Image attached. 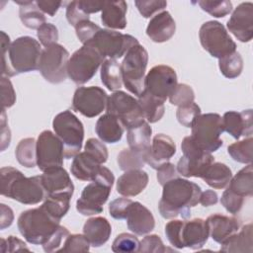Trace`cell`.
<instances>
[{
	"label": "cell",
	"mask_w": 253,
	"mask_h": 253,
	"mask_svg": "<svg viewBox=\"0 0 253 253\" xmlns=\"http://www.w3.org/2000/svg\"><path fill=\"white\" fill-rule=\"evenodd\" d=\"M2 46V76L13 77L39 68L42 47L32 37L23 36L10 42V38L1 32Z\"/></svg>",
	"instance_id": "6da1fadb"
},
{
	"label": "cell",
	"mask_w": 253,
	"mask_h": 253,
	"mask_svg": "<svg viewBox=\"0 0 253 253\" xmlns=\"http://www.w3.org/2000/svg\"><path fill=\"white\" fill-rule=\"evenodd\" d=\"M162 187V197L158 204L161 216L166 219H173L177 216L184 219L190 218L191 208L196 207L200 202L201 187L180 177L168 181Z\"/></svg>",
	"instance_id": "7a4b0ae2"
},
{
	"label": "cell",
	"mask_w": 253,
	"mask_h": 253,
	"mask_svg": "<svg viewBox=\"0 0 253 253\" xmlns=\"http://www.w3.org/2000/svg\"><path fill=\"white\" fill-rule=\"evenodd\" d=\"M1 195L24 205H37L46 198L42 176L26 177L14 167H2Z\"/></svg>",
	"instance_id": "3957f363"
},
{
	"label": "cell",
	"mask_w": 253,
	"mask_h": 253,
	"mask_svg": "<svg viewBox=\"0 0 253 253\" xmlns=\"http://www.w3.org/2000/svg\"><path fill=\"white\" fill-rule=\"evenodd\" d=\"M17 225L27 242L42 246L46 245L61 227L60 220L49 214L42 206L21 212Z\"/></svg>",
	"instance_id": "277c9868"
},
{
	"label": "cell",
	"mask_w": 253,
	"mask_h": 253,
	"mask_svg": "<svg viewBox=\"0 0 253 253\" xmlns=\"http://www.w3.org/2000/svg\"><path fill=\"white\" fill-rule=\"evenodd\" d=\"M165 235L175 248L183 249L187 247L199 250L207 243L210 231L207 221L202 218L191 220L173 219L166 223Z\"/></svg>",
	"instance_id": "5b68a950"
},
{
	"label": "cell",
	"mask_w": 253,
	"mask_h": 253,
	"mask_svg": "<svg viewBox=\"0 0 253 253\" xmlns=\"http://www.w3.org/2000/svg\"><path fill=\"white\" fill-rule=\"evenodd\" d=\"M114 182L113 172L109 168L101 166L94 180L84 187L80 198L76 201L77 211L82 215L101 213L111 194Z\"/></svg>",
	"instance_id": "8992f818"
},
{
	"label": "cell",
	"mask_w": 253,
	"mask_h": 253,
	"mask_svg": "<svg viewBox=\"0 0 253 253\" xmlns=\"http://www.w3.org/2000/svg\"><path fill=\"white\" fill-rule=\"evenodd\" d=\"M191 139L205 152L211 153L223 144L220 135L224 131L222 118L216 113L201 114L193 123Z\"/></svg>",
	"instance_id": "52a82bcc"
},
{
	"label": "cell",
	"mask_w": 253,
	"mask_h": 253,
	"mask_svg": "<svg viewBox=\"0 0 253 253\" xmlns=\"http://www.w3.org/2000/svg\"><path fill=\"white\" fill-rule=\"evenodd\" d=\"M148 52L141 44L131 46L121 63L123 84L133 95L139 96L144 89Z\"/></svg>",
	"instance_id": "ba28073f"
},
{
	"label": "cell",
	"mask_w": 253,
	"mask_h": 253,
	"mask_svg": "<svg viewBox=\"0 0 253 253\" xmlns=\"http://www.w3.org/2000/svg\"><path fill=\"white\" fill-rule=\"evenodd\" d=\"M52 127L63 144L65 159H71L80 152L84 139V126L71 111L66 110L57 114L53 118Z\"/></svg>",
	"instance_id": "9c48e42d"
},
{
	"label": "cell",
	"mask_w": 253,
	"mask_h": 253,
	"mask_svg": "<svg viewBox=\"0 0 253 253\" xmlns=\"http://www.w3.org/2000/svg\"><path fill=\"white\" fill-rule=\"evenodd\" d=\"M105 61L104 56L89 43L73 52L67 64V75L77 85L88 82Z\"/></svg>",
	"instance_id": "30bf717a"
},
{
	"label": "cell",
	"mask_w": 253,
	"mask_h": 253,
	"mask_svg": "<svg viewBox=\"0 0 253 253\" xmlns=\"http://www.w3.org/2000/svg\"><path fill=\"white\" fill-rule=\"evenodd\" d=\"M200 42L212 57L220 59L236 51V43L224 26L217 21L204 23L199 31Z\"/></svg>",
	"instance_id": "8fae6325"
},
{
	"label": "cell",
	"mask_w": 253,
	"mask_h": 253,
	"mask_svg": "<svg viewBox=\"0 0 253 253\" xmlns=\"http://www.w3.org/2000/svg\"><path fill=\"white\" fill-rule=\"evenodd\" d=\"M69 58V52L63 45L57 42L52 43L42 49L38 70L47 82L59 84L68 76Z\"/></svg>",
	"instance_id": "7c38bea8"
},
{
	"label": "cell",
	"mask_w": 253,
	"mask_h": 253,
	"mask_svg": "<svg viewBox=\"0 0 253 253\" xmlns=\"http://www.w3.org/2000/svg\"><path fill=\"white\" fill-rule=\"evenodd\" d=\"M183 156L177 163V171L183 177L202 178L208 168L214 162L211 153H208L195 145L190 136L184 137L181 143Z\"/></svg>",
	"instance_id": "4fadbf2b"
},
{
	"label": "cell",
	"mask_w": 253,
	"mask_h": 253,
	"mask_svg": "<svg viewBox=\"0 0 253 253\" xmlns=\"http://www.w3.org/2000/svg\"><path fill=\"white\" fill-rule=\"evenodd\" d=\"M87 43L93 45L104 56L110 59L121 58L127 50L138 44V41L131 35L122 34L117 31L101 29Z\"/></svg>",
	"instance_id": "5bb4252c"
},
{
	"label": "cell",
	"mask_w": 253,
	"mask_h": 253,
	"mask_svg": "<svg viewBox=\"0 0 253 253\" xmlns=\"http://www.w3.org/2000/svg\"><path fill=\"white\" fill-rule=\"evenodd\" d=\"M106 111L115 116L127 129L145 121L138 101L124 91L118 90L109 96Z\"/></svg>",
	"instance_id": "9a60e30c"
},
{
	"label": "cell",
	"mask_w": 253,
	"mask_h": 253,
	"mask_svg": "<svg viewBox=\"0 0 253 253\" xmlns=\"http://www.w3.org/2000/svg\"><path fill=\"white\" fill-rule=\"evenodd\" d=\"M64 147L51 130L42 131L37 139V165L41 171L63 165Z\"/></svg>",
	"instance_id": "2e32d148"
},
{
	"label": "cell",
	"mask_w": 253,
	"mask_h": 253,
	"mask_svg": "<svg viewBox=\"0 0 253 253\" xmlns=\"http://www.w3.org/2000/svg\"><path fill=\"white\" fill-rule=\"evenodd\" d=\"M108 98L106 91L101 87H78L73 95L72 108L84 117L94 118L105 110Z\"/></svg>",
	"instance_id": "e0dca14e"
},
{
	"label": "cell",
	"mask_w": 253,
	"mask_h": 253,
	"mask_svg": "<svg viewBox=\"0 0 253 253\" xmlns=\"http://www.w3.org/2000/svg\"><path fill=\"white\" fill-rule=\"evenodd\" d=\"M177 84L176 71L169 65L159 64L153 66L146 74L143 90L165 102Z\"/></svg>",
	"instance_id": "ac0fdd59"
},
{
	"label": "cell",
	"mask_w": 253,
	"mask_h": 253,
	"mask_svg": "<svg viewBox=\"0 0 253 253\" xmlns=\"http://www.w3.org/2000/svg\"><path fill=\"white\" fill-rule=\"evenodd\" d=\"M228 31L240 42H248L253 38V4L240 3L226 23Z\"/></svg>",
	"instance_id": "d6986e66"
},
{
	"label": "cell",
	"mask_w": 253,
	"mask_h": 253,
	"mask_svg": "<svg viewBox=\"0 0 253 253\" xmlns=\"http://www.w3.org/2000/svg\"><path fill=\"white\" fill-rule=\"evenodd\" d=\"M176 153V144L174 140L164 133L154 135L151 141L150 149L145 153V163L153 169H158L162 164L169 160Z\"/></svg>",
	"instance_id": "ffe728a7"
},
{
	"label": "cell",
	"mask_w": 253,
	"mask_h": 253,
	"mask_svg": "<svg viewBox=\"0 0 253 253\" xmlns=\"http://www.w3.org/2000/svg\"><path fill=\"white\" fill-rule=\"evenodd\" d=\"M125 219H126L127 228L136 235L148 234L155 226L152 212L139 202H131Z\"/></svg>",
	"instance_id": "44dd1931"
},
{
	"label": "cell",
	"mask_w": 253,
	"mask_h": 253,
	"mask_svg": "<svg viewBox=\"0 0 253 253\" xmlns=\"http://www.w3.org/2000/svg\"><path fill=\"white\" fill-rule=\"evenodd\" d=\"M222 126L224 131L235 139H239L241 136H252V110L248 109L241 112L228 111L224 113Z\"/></svg>",
	"instance_id": "7402d4cb"
},
{
	"label": "cell",
	"mask_w": 253,
	"mask_h": 253,
	"mask_svg": "<svg viewBox=\"0 0 253 253\" xmlns=\"http://www.w3.org/2000/svg\"><path fill=\"white\" fill-rule=\"evenodd\" d=\"M41 176L46 196L66 194L72 197L74 185L69 174L62 166L47 169Z\"/></svg>",
	"instance_id": "603a6c76"
},
{
	"label": "cell",
	"mask_w": 253,
	"mask_h": 253,
	"mask_svg": "<svg viewBox=\"0 0 253 253\" xmlns=\"http://www.w3.org/2000/svg\"><path fill=\"white\" fill-rule=\"evenodd\" d=\"M210 235L216 243H223L239 230L240 220L234 216L214 213L207 218Z\"/></svg>",
	"instance_id": "cb8c5ba5"
},
{
	"label": "cell",
	"mask_w": 253,
	"mask_h": 253,
	"mask_svg": "<svg viewBox=\"0 0 253 253\" xmlns=\"http://www.w3.org/2000/svg\"><path fill=\"white\" fill-rule=\"evenodd\" d=\"M175 31L174 19L168 11H162L150 19L146 28V35L154 42H164L174 36Z\"/></svg>",
	"instance_id": "d4e9b609"
},
{
	"label": "cell",
	"mask_w": 253,
	"mask_h": 253,
	"mask_svg": "<svg viewBox=\"0 0 253 253\" xmlns=\"http://www.w3.org/2000/svg\"><path fill=\"white\" fill-rule=\"evenodd\" d=\"M148 174L141 170H128L119 177L116 185L117 192L124 197H134L140 194L148 184Z\"/></svg>",
	"instance_id": "484cf974"
},
{
	"label": "cell",
	"mask_w": 253,
	"mask_h": 253,
	"mask_svg": "<svg viewBox=\"0 0 253 253\" xmlns=\"http://www.w3.org/2000/svg\"><path fill=\"white\" fill-rule=\"evenodd\" d=\"M102 163L92 153L84 150L73 157L70 166L71 174L81 181H92L98 174Z\"/></svg>",
	"instance_id": "4316f807"
},
{
	"label": "cell",
	"mask_w": 253,
	"mask_h": 253,
	"mask_svg": "<svg viewBox=\"0 0 253 253\" xmlns=\"http://www.w3.org/2000/svg\"><path fill=\"white\" fill-rule=\"evenodd\" d=\"M112 226L103 216H95L86 220L83 226V234L93 247H101L110 238Z\"/></svg>",
	"instance_id": "83f0119b"
},
{
	"label": "cell",
	"mask_w": 253,
	"mask_h": 253,
	"mask_svg": "<svg viewBox=\"0 0 253 253\" xmlns=\"http://www.w3.org/2000/svg\"><path fill=\"white\" fill-rule=\"evenodd\" d=\"M95 131L103 142L116 143L122 139L124 126L115 116L107 113L98 119Z\"/></svg>",
	"instance_id": "f1b7e54d"
},
{
	"label": "cell",
	"mask_w": 253,
	"mask_h": 253,
	"mask_svg": "<svg viewBox=\"0 0 253 253\" xmlns=\"http://www.w3.org/2000/svg\"><path fill=\"white\" fill-rule=\"evenodd\" d=\"M126 10L127 4L125 1L105 2L101 14L102 24L110 30H124L126 27Z\"/></svg>",
	"instance_id": "f546056e"
},
{
	"label": "cell",
	"mask_w": 253,
	"mask_h": 253,
	"mask_svg": "<svg viewBox=\"0 0 253 253\" xmlns=\"http://www.w3.org/2000/svg\"><path fill=\"white\" fill-rule=\"evenodd\" d=\"M219 251L229 253H252V223L245 224L240 231L235 232L227 240L220 244Z\"/></svg>",
	"instance_id": "4dcf8cb0"
},
{
	"label": "cell",
	"mask_w": 253,
	"mask_h": 253,
	"mask_svg": "<svg viewBox=\"0 0 253 253\" xmlns=\"http://www.w3.org/2000/svg\"><path fill=\"white\" fill-rule=\"evenodd\" d=\"M151 134L152 128L145 121L138 126L128 128L126 140L129 149L145 155V153L150 149Z\"/></svg>",
	"instance_id": "1f68e13d"
},
{
	"label": "cell",
	"mask_w": 253,
	"mask_h": 253,
	"mask_svg": "<svg viewBox=\"0 0 253 253\" xmlns=\"http://www.w3.org/2000/svg\"><path fill=\"white\" fill-rule=\"evenodd\" d=\"M16 4L20 5L19 16L23 25L29 29H39L45 24V16L37 6L36 1L32 0H15Z\"/></svg>",
	"instance_id": "d6a6232c"
},
{
	"label": "cell",
	"mask_w": 253,
	"mask_h": 253,
	"mask_svg": "<svg viewBox=\"0 0 253 253\" xmlns=\"http://www.w3.org/2000/svg\"><path fill=\"white\" fill-rule=\"evenodd\" d=\"M229 189L235 195L245 199L252 197L253 195V168L252 163L248 164L241 170H239L235 176H233L227 185Z\"/></svg>",
	"instance_id": "836d02e7"
},
{
	"label": "cell",
	"mask_w": 253,
	"mask_h": 253,
	"mask_svg": "<svg viewBox=\"0 0 253 253\" xmlns=\"http://www.w3.org/2000/svg\"><path fill=\"white\" fill-rule=\"evenodd\" d=\"M232 178L230 168L221 162H213L206 171L202 179L213 189H223L227 187Z\"/></svg>",
	"instance_id": "e575fe53"
},
{
	"label": "cell",
	"mask_w": 253,
	"mask_h": 253,
	"mask_svg": "<svg viewBox=\"0 0 253 253\" xmlns=\"http://www.w3.org/2000/svg\"><path fill=\"white\" fill-rule=\"evenodd\" d=\"M138 103L147 123L153 124L160 121L164 115V102L143 90L138 96Z\"/></svg>",
	"instance_id": "d590c367"
},
{
	"label": "cell",
	"mask_w": 253,
	"mask_h": 253,
	"mask_svg": "<svg viewBox=\"0 0 253 253\" xmlns=\"http://www.w3.org/2000/svg\"><path fill=\"white\" fill-rule=\"evenodd\" d=\"M101 81L110 91H118L123 85L121 64L116 59L107 58L101 65Z\"/></svg>",
	"instance_id": "8d00e7d4"
},
{
	"label": "cell",
	"mask_w": 253,
	"mask_h": 253,
	"mask_svg": "<svg viewBox=\"0 0 253 253\" xmlns=\"http://www.w3.org/2000/svg\"><path fill=\"white\" fill-rule=\"evenodd\" d=\"M15 156L18 162L26 167L33 168L37 164V141L33 137L23 138L15 149Z\"/></svg>",
	"instance_id": "74e56055"
},
{
	"label": "cell",
	"mask_w": 253,
	"mask_h": 253,
	"mask_svg": "<svg viewBox=\"0 0 253 253\" xmlns=\"http://www.w3.org/2000/svg\"><path fill=\"white\" fill-rule=\"evenodd\" d=\"M71 196L66 194L48 195L42 203L43 209L53 217L61 220L70 208Z\"/></svg>",
	"instance_id": "f35d334b"
},
{
	"label": "cell",
	"mask_w": 253,
	"mask_h": 253,
	"mask_svg": "<svg viewBox=\"0 0 253 253\" xmlns=\"http://www.w3.org/2000/svg\"><path fill=\"white\" fill-rule=\"evenodd\" d=\"M252 149L253 138L252 136L245 137L240 141H236L227 147V152L234 161L243 164L252 163Z\"/></svg>",
	"instance_id": "ab89813d"
},
{
	"label": "cell",
	"mask_w": 253,
	"mask_h": 253,
	"mask_svg": "<svg viewBox=\"0 0 253 253\" xmlns=\"http://www.w3.org/2000/svg\"><path fill=\"white\" fill-rule=\"evenodd\" d=\"M218 67L224 77L234 79L238 77L243 70L242 56L238 51H234L233 53L218 59Z\"/></svg>",
	"instance_id": "60d3db41"
},
{
	"label": "cell",
	"mask_w": 253,
	"mask_h": 253,
	"mask_svg": "<svg viewBox=\"0 0 253 253\" xmlns=\"http://www.w3.org/2000/svg\"><path fill=\"white\" fill-rule=\"evenodd\" d=\"M117 162L121 170L128 171L141 169L145 163L144 154L133 151L131 149H123L117 157Z\"/></svg>",
	"instance_id": "b9f144b4"
},
{
	"label": "cell",
	"mask_w": 253,
	"mask_h": 253,
	"mask_svg": "<svg viewBox=\"0 0 253 253\" xmlns=\"http://www.w3.org/2000/svg\"><path fill=\"white\" fill-rule=\"evenodd\" d=\"M139 243L140 242L135 235L124 232L115 238L112 244V250L116 253L138 252Z\"/></svg>",
	"instance_id": "7bdbcfd3"
},
{
	"label": "cell",
	"mask_w": 253,
	"mask_h": 253,
	"mask_svg": "<svg viewBox=\"0 0 253 253\" xmlns=\"http://www.w3.org/2000/svg\"><path fill=\"white\" fill-rule=\"evenodd\" d=\"M199 6L203 11L209 13L215 18H223L232 11V3L228 0L222 1H211V0H200L198 1Z\"/></svg>",
	"instance_id": "ee69618b"
},
{
	"label": "cell",
	"mask_w": 253,
	"mask_h": 253,
	"mask_svg": "<svg viewBox=\"0 0 253 253\" xmlns=\"http://www.w3.org/2000/svg\"><path fill=\"white\" fill-rule=\"evenodd\" d=\"M195 100V93L191 86L181 83L177 84L171 95L169 96V101L174 106H185L193 103Z\"/></svg>",
	"instance_id": "f6af8a7d"
},
{
	"label": "cell",
	"mask_w": 253,
	"mask_h": 253,
	"mask_svg": "<svg viewBox=\"0 0 253 253\" xmlns=\"http://www.w3.org/2000/svg\"><path fill=\"white\" fill-rule=\"evenodd\" d=\"M200 115H201V108L195 102L185 106L178 107L176 111V118L178 122L186 127H191L195 120Z\"/></svg>",
	"instance_id": "bcb514c9"
},
{
	"label": "cell",
	"mask_w": 253,
	"mask_h": 253,
	"mask_svg": "<svg viewBox=\"0 0 253 253\" xmlns=\"http://www.w3.org/2000/svg\"><path fill=\"white\" fill-rule=\"evenodd\" d=\"M90 249V243L84 234H69L64 240L60 252H87Z\"/></svg>",
	"instance_id": "7dc6e473"
},
{
	"label": "cell",
	"mask_w": 253,
	"mask_h": 253,
	"mask_svg": "<svg viewBox=\"0 0 253 253\" xmlns=\"http://www.w3.org/2000/svg\"><path fill=\"white\" fill-rule=\"evenodd\" d=\"M167 251H174L165 247L162 239L157 234L146 235L139 243L138 252L141 253H164Z\"/></svg>",
	"instance_id": "c3c4849f"
},
{
	"label": "cell",
	"mask_w": 253,
	"mask_h": 253,
	"mask_svg": "<svg viewBox=\"0 0 253 253\" xmlns=\"http://www.w3.org/2000/svg\"><path fill=\"white\" fill-rule=\"evenodd\" d=\"M134 4L143 18H150L155 13H160L164 11L167 6V2L163 0H136Z\"/></svg>",
	"instance_id": "681fc988"
},
{
	"label": "cell",
	"mask_w": 253,
	"mask_h": 253,
	"mask_svg": "<svg viewBox=\"0 0 253 253\" xmlns=\"http://www.w3.org/2000/svg\"><path fill=\"white\" fill-rule=\"evenodd\" d=\"M100 30L101 28L98 25L91 22L90 20L82 21L75 26L76 36L83 44L90 42Z\"/></svg>",
	"instance_id": "f907efd6"
},
{
	"label": "cell",
	"mask_w": 253,
	"mask_h": 253,
	"mask_svg": "<svg viewBox=\"0 0 253 253\" xmlns=\"http://www.w3.org/2000/svg\"><path fill=\"white\" fill-rule=\"evenodd\" d=\"M244 201H245V199L235 195L227 188L222 193L221 198H220V204L224 207V209L228 212H230L232 214H236L240 211V210L243 207Z\"/></svg>",
	"instance_id": "816d5d0a"
},
{
	"label": "cell",
	"mask_w": 253,
	"mask_h": 253,
	"mask_svg": "<svg viewBox=\"0 0 253 253\" xmlns=\"http://www.w3.org/2000/svg\"><path fill=\"white\" fill-rule=\"evenodd\" d=\"M37 36L40 42L45 47L52 43H56L58 40V30L54 25L45 23L37 30Z\"/></svg>",
	"instance_id": "f5cc1de1"
},
{
	"label": "cell",
	"mask_w": 253,
	"mask_h": 253,
	"mask_svg": "<svg viewBox=\"0 0 253 253\" xmlns=\"http://www.w3.org/2000/svg\"><path fill=\"white\" fill-rule=\"evenodd\" d=\"M66 19L69 25L75 28L78 23L89 20V15L83 11L79 1H71L66 7Z\"/></svg>",
	"instance_id": "db71d44e"
},
{
	"label": "cell",
	"mask_w": 253,
	"mask_h": 253,
	"mask_svg": "<svg viewBox=\"0 0 253 253\" xmlns=\"http://www.w3.org/2000/svg\"><path fill=\"white\" fill-rule=\"evenodd\" d=\"M131 200L126 198H118L112 201L109 205V212L115 219H125L128 206L131 204Z\"/></svg>",
	"instance_id": "11a10c76"
},
{
	"label": "cell",
	"mask_w": 253,
	"mask_h": 253,
	"mask_svg": "<svg viewBox=\"0 0 253 253\" xmlns=\"http://www.w3.org/2000/svg\"><path fill=\"white\" fill-rule=\"evenodd\" d=\"M84 150H86V151L92 153L94 156H96L102 164L108 160L109 153H108V149H107L106 145L96 138H89L85 143Z\"/></svg>",
	"instance_id": "9f6ffc18"
},
{
	"label": "cell",
	"mask_w": 253,
	"mask_h": 253,
	"mask_svg": "<svg viewBox=\"0 0 253 253\" xmlns=\"http://www.w3.org/2000/svg\"><path fill=\"white\" fill-rule=\"evenodd\" d=\"M1 95H2V109L12 107L16 102V93L10 79L6 76L1 78Z\"/></svg>",
	"instance_id": "6f0895ef"
},
{
	"label": "cell",
	"mask_w": 253,
	"mask_h": 253,
	"mask_svg": "<svg viewBox=\"0 0 253 253\" xmlns=\"http://www.w3.org/2000/svg\"><path fill=\"white\" fill-rule=\"evenodd\" d=\"M30 251L27 247V244L19 239L16 236L10 235L8 238H1V251L3 253L6 252H15V251Z\"/></svg>",
	"instance_id": "680465c9"
},
{
	"label": "cell",
	"mask_w": 253,
	"mask_h": 253,
	"mask_svg": "<svg viewBox=\"0 0 253 253\" xmlns=\"http://www.w3.org/2000/svg\"><path fill=\"white\" fill-rule=\"evenodd\" d=\"M178 175L179 173L176 166L171 162H166L157 169V180L161 186L166 184L168 181L179 177Z\"/></svg>",
	"instance_id": "91938a15"
},
{
	"label": "cell",
	"mask_w": 253,
	"mask_h": 253,
	"mask_svg": "<svg viewBox=\"0 0 253 253\" xmlns=\"http://www.w3.org/2000/svg\"><path fill=\"white\" fill-rule=\"evenodd\" d=\"M0 126H1V151H4L6 147L9 146L10 140H11V131L7 124L5 109H2Z\"/></svg>",
	"instance_id": "94428289"
},
{
	"label": "cell",
	"mask_w": 253,
	"mask_h": 253,
	"mask_svg": "<svg viewBox=\"0 0 253 253\" xmlns=\"http://www.w3.org/2000/svg\"><path fill=\"white\" fill-rule=\"evenodd\" d=\"M37 6L43 14H47L49 16H54L55 13L58 11L60 6L63 4L61 1H44V0H38L36 1Z\"/></svg>",
	"instance_id": "6125c7cd"
},
{
	"label": "cell",
	"mask_w": 253,
	"mask_h": 253,
	"mask_svg": "<svg viewBox=\"0 0 253 253\" xmlns=\"http://www.w3.org/2000/svg\"><path fill=\"white\" fill-rule=\"evenodd\" d=\"M0 228L3 230L13 223L14 213L12 209L5 204L0 205Z\"/></svg>",
	"instance_id": "be15d7a7"
},
{
	"label": "cell",
	"mask_w": 253,
	"mask_h": 253,
	"mask_svg": "<svg viewBox=\"0 0 253 253\" xmlns=\"http://www.w3.org/2000/svg\"><path fill=\"white\" fill-rule=\"evenodd\" d=\"M218 202V197L216 192L213 190H206L205 192H202L200 197V204L203 207H211L215 205Z\"/></svg>",
	"instance_id": "e7e4bbea"
},
{
	"label": "cell",
	"mask_w": 253,
	"mask_h": 253,
	"mask_svg": "<svg viewBox=\"0 0 253 253\" xmlns=\"http://www.w3.org/2000/svg\"><path fill=\"white\" fill-rule=\"evenodd\" d=\"M79 4L83 11L90 15L92 13H97L102 11L105 5V2H95V1H79Z\"/></svg>",
	"instance_id": "03108f58"
}]
</instances>
